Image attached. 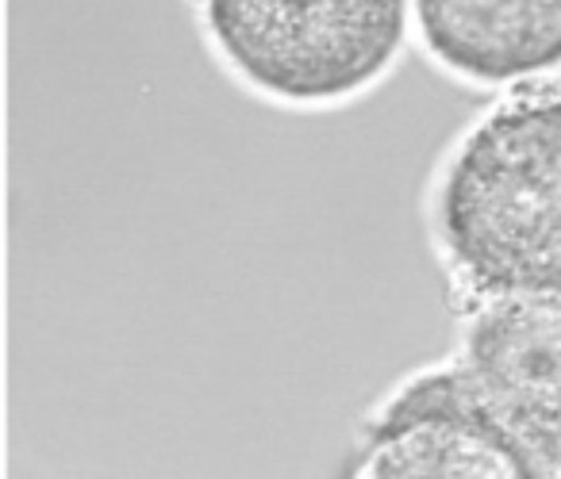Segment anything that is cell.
Wrapping results in <instances>:
<instances>
[{
    "mask_svg": "<svg viewBox=\"0 0 561 479\" xmlns=\"http://www.w3.org/2000/svg\"><path fill=\"white\" fill-rule=\"evenodd\" d=\"M458 369L553 479L561 456V292L484 300L466 326Z\"/></svg>",
    "mask_w": 561,
    "mask_h": 479,
    "instance_id": "277c9868",
    "label": "cell"
},
{
    "mask_svg": "<svg viewBox=\"0 0 561 479\" xmlns=\"http://www.w3.org/2000/svg\"><path fill=\"white\" fill-rule=\"evenodd\" d=\"M435 226L469 292H561V89L496 104L454 150Z\"/></svg>",
    "mask_w": 561,
    "mask_h": 479,
    "instance_id": "6da1fadb",
    "label": "cell"
},
{
    "mask_svg": "<svg viewBox=\"0 0 561 479\" xmlns=\"http://www.w3.org/2000/svg\"><path fill=\"white\" fill-rule=\"evenodd\" d=\"M553 479H561V456H558V468H553Z\"/></svg>",
    "mask_w": 561,
    "mask_h": 479,
    "instance_id": "8992f818",
    "label": "cell"
},
{
    "mask_svg": "<svg viewBox=\"0 0 561 479\" xmlns=\"http://www.w3.org/2000/svg\"><path fill=\"white\" fill-rule=\"evenodd\" d=\"M412 0H201L219 58L285 104H335L374 85L408 35Z\"/></svg>",
    "mask_w": 561,
    "mask_h": 479,
    "instance_id": "7a4b0ae2",
    "label": "cell"
},
{
    "mask_svg": "<svg viewBox=\"0 0 561 479\" xmlns=\"http://www.w3.org/2000/svg\"><path fill=\"white\" fill-rule=\"evenodd\" d=\"M423 47L477 85H512L561 66V0H412Z\"/></svg>",
    "mask_w": 561,
    "mask_h": 479,
    "instance_id": "5b68a950",
    "label": "cell"
},
{
    "mask_svg": "<svg viewBox=\"0 0 561 479\" xmlns=\"http://www.w3.org/2000/svg\"><path fill=\"white\" fill-rule=\"evenodd\" d=\"M343 479H550V471L450 364L408 379L385 402Z\"/></svg>",
    "mask_w": 561,
    "mask_h": 479,
    "instance_id": "3957f363",
    "label": "cell"
}]
</instances>
